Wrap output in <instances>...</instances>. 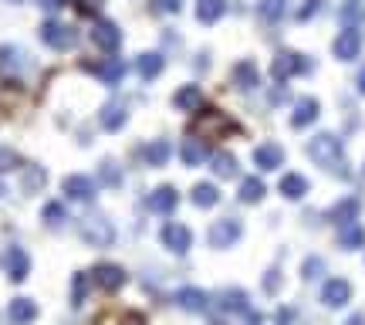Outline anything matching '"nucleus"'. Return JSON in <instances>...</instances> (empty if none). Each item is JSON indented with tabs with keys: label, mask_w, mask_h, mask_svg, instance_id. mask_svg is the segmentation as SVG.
Instances as JSON below:
<instances>
[{
	"label": "nucleus",
	"mask_w": 365,
	"mask_h": 325,
	"mask_svg": "<svg viewBox=\"0 0 365 325\" xmlns=\"http://www.w3.org/2000/svg\"><path fill=\"white\" fill-rule=\"evenodd\" d=\"M321 271H325V264H321V258H308V261H304V268H301V275H304L308 281H311V278H318Z\"/></svg>",
	"instance_id": "42"
},
{
	"label": "nucleus",
	"mask_w": 365,
	"mask_h": 325,
	"mask_svg": "<svg viewBox=\"0 0 365 325\" xmlns=\"http://www.w3.org/2000/svg\"><path fill=\"white\" fill-rule=\"evenodd\" d=\"M216 305H220V312H227V315H250V298H247V292H241V288L220 292Z\"/></svg>",
	"instance_id": "10"
},
{
	"label": "nucleus",
	"mask_w": 365,
	"mask_h": 325,
	"mask_svg": "<svg viewBox=\"0 0 365 325\" xmlns=\"http://www.w3.org/2000/svg\"><path fill=\"white\" fill-rule=\"evenodd\" d=\"M210 163H213V173H216V176H224V180H227V176H237V159L230 153H213Z\"/></svg>",
	"instance_id": "32"
},
{
	"label": "nucleus",
	"mask_w": 365,
	"mask_h": 325,
	"mask_svg": "<svg viewBox=\"0 0 365 325\" xmlns=\"http://www.w3.org/2000/svg\"><path fill=\"white\" fill-rule=\"evenodd\" d=\"M338 244H342L345 251L362 248V244H365V227H362V224H355V220H352V224H345V227H342V234H338Z\"/></svg>",
	"instance_id": "24"
},
{
	"label": "nucleus",
	"mask_w": 365,
	"mask_h": 325,
	"mask_svg": "<svg viewBox=\"0 0 365 325\" xmlns=\"http://www.w3.org/2000/svg\"><path fill=\"white\" fill-rule=\"evenodd\" d=\"M156 11H163V14H176V11H180V4H176V0H156Z\"/></svg>",
	"instance_id": "46"
},
{
	"label": "nucleus",
	"mask_w": 365,
	"mask_h": 325,
	"mask_svg": "<svg viewBox=\"0 0 365 325\" xmlns=\"http://www.w3.org/2000/svg\"><path fill=\"white\" fill-rule=\"evenodd\" d=\"M318 112H321L318 98L304 95V98H298V102H294V112H291V125H294V129H304V125H311L315 119H318Z\"/></svg>",
	"instance_id": "11"
},
{
	"label": "nucleus",
	"mask_w": 365,
	"mask_h": 325,
	"mask_svg": "<svg viewBox=\"0 0 365 325\" xmlns=\"http://www.w3.org/2000/svg\"><path fill=\"white\" fill-rule=\"evenodd\" d=\"M98 325H146V322H142V315H136V312H108V315L98 319Z\"/></svg>",
	"instance_id": "34"
},
{
	"label": "nucleus",
	"mask_w": 365,
	"mask_h": 325,
	"mask_svg": "<svg viewBox=\"0 0 365 325\" xmlns=\"http://www.w3.org/2000/svg\"><path fill=\"white\" fill-rule=\"evenodd\" d=\"M125 119H129V106H125L122 98H112V102L102 108V129H108V132L122 129V125H125Z\"/></svg>",
	"instance_id": "14"
},
{
	"label": "nucleus",
	"mask_w": 365,
	"mask_h": 325,
	"mask_svg": "<svg viewBox=\"0 0 365 325\" xmlns=\"http://www.w3.org/2000/svg\"><path fill=\"white\" fill-rule=\"evenodd\" d=\"M85 295H88V275H75V281H71V302L81 305Z\"/></svg>",
	"instance_id": "38"
},
{
	"label": "nucleus",
	"mask_w": 365,
	"mask_h": 325,
	"mask_svg": "<svg viewBox=\"0 0 365 325\" xmlns=\"http://www.w3.org/2000/svg\"><path fill=\"white\" fill-rule=\"evenodd\" d=\"M78 231H81V237L88 241L91 248H108L112 241H115V231H112V224H108L102 214H88L78 220Z\"/></svg>",
	"instance_id": "3"
},
{
	"label": "nucleus",
	"mask_w": 365,
	"mask_h": 325,
	"mask_svg": "<svg viewBox=\"0 0 365 325\" xmlns=\"http://www.w3.org/2000/svg\"><path fill=\"white\" fill-rule=\"evenodd\" d=\"M321 4H325V0H304V7L298 11V21H308V17H315V14L321 11Z\"/></svg>",
	"instance_id": "43"
},
{
	"label": "nucleus",
	"mask_w": 365,
	"mask_h": 325,
	"mask_svg": "<svg viewBox=\"0 0 365 325\" xmlns=\"http://www.w3.org/2000/svg\"><path fill=\"white\" fill-rule=\"evenodd\" d=\"M176 203H180V193H176L173 186H159V190L149 197V207L156 210V214H173Z\"/></svg>",
	"instance_id": "18"
},
{
	"label": "nucleus",
	"mask_w": 365,
	"mask_h": 325,
	"mask_svg": "<svg viewBox=\"0 0 365 325\" xmlns=\"http://www.w3.org/2000/svg\"><path fill=\"white\" fill-rule=\"evenodd\" d=\"M47 173L41 166H24V176H21V193H37L45 186Z\"/></svg>",
	"instance_id": "27"
},
{
	"label": "nucleus",
	"mask_w": 365,
	"mask_h": 325,
	"mask_svg": "<svg viewBox=\"0 0 365 325\" xmlns=\"http://www.w3.org/2000/svg\"><path fill=\"white\" fill-rule=\"evenodd\" d=\"M349 298H352V285L345 278H328L325 281V288H321V302H325L328 309H342Z\"/></svg>",
	"instance_id": "9"
},
{
	"label": "nucleus",
	"mask_w": 365,
	"mask_h": 325,
	"mask_svg": "<svg viewBox=\"0 0 365 325\" xmlns=\"http://www.w3.org/2000/svg\"><path fill=\"white\" fill-rule=\"evenodd\" d=\"M359 92L365 95V68H362V75H359Z\"/></svg>",
	"instance_id": "48"
},
{
	"label": "nucleus",
	"mask_w": 365,
	"mask_h": 325,
	"mask_svg": "<svg viewBox=\"0 0 365 325\" xmlns=\"http://www.w3.org/2000/svg\"><path fill=\"white\" fill-rule=\"evenodd\" d=\"M207 292H199V288H182L180 295H176V305L186 312H207Z\"/></svg>",
	"instance_id": "22"
},
{
	"label": "nucleus",
	"mask_w": 365,
	"mask_h": 325,
	"mask_svg": "<svg viewBox=\"0 0 365 325\" xmlns=\"http://www.w3.org/2000/svg\"><path fill=\"white\" fill-rule=\"evenodd\" d=\"M125 278H129V275L122 271L119 264H98V268H95V281H98L102 292H119L122 285H125Z\"/></svg>",
	"instance_id": "12"
},
{
	"label": "nucleus",
	"mask_w": 365,
	"mask_h": 325,
	"mask_svg": "<svg viewBox=\"0 0 365 325\" xmlns=\"http://www.w3.org/2000/svg\"><path fill=\"white\" fill-rule=\"evenodd\" d=\"M180 156H182V163H186V166H199V163H207V159H210V149L203 146V139H182Z\"/></svg>",
	"instance_id": "20"
},
{
	"label": "nucleus",
	"mask_w": 365,
	"mask_h": 325,
	"mask_svg": "<svg viewBox=\"0 0 365 325\" xmlns=\"http://www.w3.org/2000/svg\"><path fill=\"white\" fill-rule=\"evenodd\" d=\"M41 214H45V220L47 224H51V227H58V224H64V207H61V203H45V210H41Z\"/></svg>",
	"instance_id": "37"
},
{
	"label": "nucleus",
	"mask_w": 365,
	"mask_h": 325,
	"mask_svg": "<svg viewBox=\"0 0 365 325\" xmlns=\"http://www.w3.org/2000/svg\"><path fill=\"white\" fill-rule=\"evenodd\" d=\"M14 166H17V156H14V149H0V173L14 170Z\"/></svg>",
	"instance_id": "44"
},
{
	"label": "nucleus",
	"mask_w": 365,
	"mask_h": 325,
	"mask_svg": "<svg viewBox=\"0 0 365 325\" xmlns=\"http://www.w3.org/2000/svg\"><path fill=\"white\" fill-rule=\"evenodd\" d=\"M0 197H4V183H0Z\"/></svg>",
	"instance_id": "49"
},
{
	"label": "nucleus",
	"mask_w": 365,
	"mask_h": 325,
	"mask_svg": "<svg viewBox=\"0 0 365 325\" xmlns=\"http://www.w3.org/2000/svg\"><path fill=\"white\" fill-rule=\"evenodd\" d=\"M241 231H243L241 220H233V217H220L210 231H207V241H210V248H230V244H237Z\"/></svg>",
	"instance_id": "4"
},
{
	"label": "nucleus",
	"mask_w": 365,
	"mask_h": 325,
	"mask_svg": "<svg viewBox=\"0 0 365 325\" xmlns=\"http://www.w3.org/2000/svg\"><path fill=\"white\" fill-rule=\"evenodd\" d=\"M98 176H102V183L105 186H119V180H122V173H119L115 163H102V173H98Z\"/></svg>",
	"instance_id": "39"
},
{
	"label": "nucleus",
	"mask_w": 365,
	"mask_h": 325,
	"mask_svg": "<svg viewBox=\"0 0 365 325\" xmlns=\"http://www.w3.org/2000/svg\"><path fill=\"white\" fill-rule=\"evenodd\" d=\"M277 288H281V275H277V271H267V278H264V292L274 295Z\"/></svg>",
	"instance_id": "45"
},
{
	"label": "nucleus",
	"mask_w": 365,
	"mask_h": 325,
	"mask_svg": "<svg viewBox=\"0 0 365 325\" xmlns=\"http://www.w3.org/2000/svg\"><path fill=\"white\" fill-rule=\"evenodd\" d=\"M136 68H139V75L146 78V81H152V78L163 72V58H159V55H152V51H149V55H139Z\"/></svg>",
	"instance_id": "29"
},
{
	"label": "nucleus",
	"mask_w": 365,
	"mask_h": 325,
	"mask_svg": "<svg viewBox=\"0 0 365 325\" xmlns=\"http://www.w3.org/2000/svg\"><path fill=\"white\" fill-rule=\"evenodd\" d=\"M257 81H260V75H257V64L254 62H241L233 68V85H237V89L250 92V89H257Z\"/></svg>",
	"instance_id": "21"
},
{
	"label": "nucleus",
	"mask_w": 365,
	"mask_h": 325,
	"mask_svg": "<svg viewBox=\"0 0 365 325\" xmlns=\"http://www.w3.org/2000/svg\"><path fill=\"white\" fill-rule=\"evenodd\" d=\"M95 45L102 47V51H115V47L122 45V31L112 21H102V24L95 28Z\"/></svg>",
	"instance_id": "19"
},
{
	"label": "nucleus",
	"mask_w": 365,
	"mask_h": 325,
	"mask_svg": "<svg viewBox=\"0 0 365 325\" xmlns=\"http://www.w3.org/2000/svg\"><path fill=\"white\" fill-rule=\"evenodd\" d=\"M342 21H345V28H355V24L362 21V7H359V4H349V7H342Z\"/></svg>",
	"instance_id": "40"
},
{
	"label": "nucleus",
	"mask_w": 365,
	"mask_h": 325,
	"mask_svg": "<svg viewBox=\"0 0 365 325\" xmlns=\"http://www.w3.org/2000/svg\"><path fill=\"white\" fill-rule=\"evenodd\" d=\"M159 237H163V248H169L173 254H186L190 244H193V234H190V227H182V224H166Z\"/></svg>",
	"instance_id": "6"
},
{
	"label": "nucleus",
	"mask_w": 365,
	"mask_h": 325,
	"mask_svg": "<svg viewBox=\"0 0 365 325\" xmlns=\"http://www.w3.org/2000/svg\"><path fill=\"white\" fill-rule=\"evenodd\" d=\"M308 156L325 166L335 176H349V166H345V149H342V139L332 136V132H318L315 139L308 142Z\"/></svg>",
	"instance_id": "1"
},
{
	"label": "nucleus",
	"mask_w": 365,
	"mask_h": 325,
	"mask_svg": "<svg viewBox=\"0 0 365 325\" xmlns=\"http://www.w3.org/2000/svg\"><path fill=\"white\" fill-rule=\"evenodd\" d=\"M17 58H24L21 51H14V47H0V68H17Z\"/></svg>",
	"instance_id": "41"
},
{
	"label": "nucleus",
	"mask_w": 365,
	"mask_h": 325,
	"mask_svg": "<svg viewBox=\"0 0 365 325\" xmlns=\"http://www.w3.org/2000/svg\"><path fill=\"white\" fill-rule=\"evenodd\" d=\"M281 193L288 200H301L304 193H308V180H304L301 173H288V176H281Z\"/></svg>",
	"instance_id": "23"
},
{
	"label": "nucleus",
	"mask_w": 365,
	"mask_h": 325,
	"mask_svg": "<svg viewBox=\"0 0 365 325\" xmlns=\"http://www.w3.org/2000/svg\"><path fill=\"white\" fill-rule=\"evenodd\" d=\"M220 200V190L213 183H197L193 186V203L197 207H213V203Z\"/></svg>",
	"instance_id": "33"
},
{
	"label": "nucleus",
	"mask_w": 365,
	"mask_h": 325,
	"mask_svg": "<svg viewBox=\"0 0 365 325\" xmlns=\"http://www.w3.org/2000/svg\"><path fill=\"white\" fill-rule=\"evenodd\" d=\"M298 72H308V62H304L301 55H291V51H281V55L274 58V64H271V75L277 78V81L298 75Z\"/></svg>",
	"instance_id": "8"
},
{
	"label": "nucleus",
	"mask_w": 365,
	"mask_h": 325,
	"mask_svg": "<svg viewBox=\"0 0 365 325\" xmlns=\"http://www.w3.org/2000/svg\"><path fill=\"white\" fill-rule=\"evenodd\" d=\"M264 193H267V186H264V180H257V176H247V180L241 183V200L243 203H257Z\"/></svg>",
	"instance_id": "30"
},
{
	"label": "nucleus",
	"mask_w": 365,
	"mask_h": 325,
	"mask_svg": "<svg viewBox=\"0 0 365 325\" xmlns=\"http://www.w3.org/2000/svg\"><path fill=\"white\" fill-rule=\"evenodd\" d=\"M254 163H257L260 170H277L284 163V149L277 142H264V146L254 149Z\"/></svg>",
	"instance_id": "15"
},
{
	"label": "nucleus",
	"mask_w": 365,
	"mask_h": 325,
	"mask_svg": "<svg viewBox=\"0 0 365 325\" xmlns=\"http://www.w3.org/2000/svg\"><path fill=\"white\" fill-rule=\"evenodd\" d=\"M224 11H227V4H224V0H199V4H197V17L203 21V24L220 21V17H224Z\"/></svg>",
	"instance_id": "28"
},
{
	"label": "nucleus",
	"mask_w": 365,
	"mask_h": 325,
	"mask_svg": "<svg viewBox=\"0 0 365 325\" xmlns=\"http://www.w3.org/2000/svg\"><path fill=\"white\" fill-rule=\"evenodd\" d=\"M28 271H30L28 251H21V248L7 251V275H11V281H24L28 278Z\"/></svg>",
	"instance_id": "16"
},
{
	"label": "nucleus",
	"mask_w": 365,
	"mask_h": 325,
	"mask_svg": "<svg viewBox=\"0 0 365 325\" xmlns=\"http://www.w3.org/2000/svg\"><path fill=\"white\" fill-rule=\"evenodd\" d=\"M64 193H68L71 200H91V197L98 193V186H95V180H91V176L75 173V176H68V180H64Z\"/></svg>",
	"instance_id": "13"
},
{
	"label": "nucleus",
	"mask_w": 365,
	"mask_h": 325,
	"mask_svg": "<svg viewBox=\"0 0 365 325\" xmlns=\"http://www.w3.org/2000/svg\"><path fill=\"white\" fill-rule=\"evenodd\" d=\"M359 51H362V34L355 31V28H345V31L335 38V58H338V62L359 58Z\"/></svg>",
	"instance_id": "7"
},
{
	"label": "nucleus",
	"mask_w": 365,
	"mask_h": 325,
	"mask_svg": "<svg viewBox=\"0 0 365 325\" xmlns=\"http://www.w3.org/2000/svg\"><path fill=\"white\" fill-rule=\"evenodd\" d=\"M355 217H359V200H355V197L335 203L332 210H328V220H335V224H352Z\"/></svg>",
	"instance_id": "26"
},
{
	"label": "nucleus",
	"mask_w": 365,
	"mask_h": 325,
	"mask_svg": "<svg viewBox=\"0 0 365 325\" xmlns=\"http://www.w3.org/2000/svg\"><path fill=\"white\" fill-rule=\"evenodd\" d=\"M288 11V0H260V17L264 21H281Z\"/></svg>",
	"instance_id": "35"
},
{
	"label": "nucleus",
	"mask_w": 365,
	"mask_h": 325,
	"mask_svg": "<svg viewBox=\"0 0 365 325\" xmlns=\"http://www.w3.org/2000/svg\"><path fill=\"white\" fill-rule=\"evenodd\" d=\"M7 315H11V322L14 325H30L34 319H37V305H34L30 298H14L11 309H7Z\"/></svg>",
	"instance_id": "17"
},
{
	"label": "nucleus",
	"mask_w": 365,
	"mask_h": 325,
	"mask_svg": "<svg viewBox=\"0 0 365 325\" xmlns=\"http://www.w3.org/2000/svg\"><path fill=\"white\" fill-rule=\"evenodd\" d=\"M176 106L182 108V112H197L199 106H203V92H199L197 85H182L180 92H176V98H173Z\"/></svg>",
	"instance_id": "25"
},
{
	"label": "nucleus",
	"mask_w": 365,
	"mask_h": 325,
	"mask_svg": "<svg viewBox=\"0 0 365 325\" xmlns=\"http://www.w3.org/2000/svg\"><path fill=\"white\" fill-rule=\"evenodd\" d=\"M14 4H21V0H14Z\"/></svg>",
	"instance_id": "50"
},
{
	"label": "nucleus",
	"mask_w": 365,
	"mask_h": 325,
	"mask_svg": "<svg viewBox=\"0 0 365 325\" xmlns=\"http://www.w3.org/2000/svg\"><path fill=\"white\" fill-rule=\"evenodd\" d=\"M41 38H45L47 47H54V51H68V47L75 45L78 34L68 28V24H58V21H47L45 28H41Z\"/></svg>",
	"instance_id": "5"
},
{
	"label": "nucleus",
	"mask_w": 365,
	"mask_h": 325,
	"mask_svg": "<svg viewBox=\"0 0 365 325\" xmlns=\"http://www.w3.org/2000/svg\"><path fill=\"white\" fill-rule=\"evenodd\" d=\"M190 132L193 136H207V139H227L233 132H241V125L233 122L227 112H220V108H203L197 119H193Z\"/></svg>",
	"instance_id": "2"
},
{
	"label": "nucleus",
	"mask_w": 365,
	"mask_h": 325,
	"mask_svg": "<svg viewBox=\"0 0 365 325\" xmlns=\"http://www.w3.org/2000/svg\"><path fill=\"white\" fill-rule=\"evenodd\" d=\"M98 75H102V81L115 85V81L125 75V62H122V58H105V62L98 64Z\"/></svg>",
	"instance_id": "31"
},
{
	"label": "nucleus",
	"mask_w": 365,
	"mask_h": 325,
	"mask_svg": "<svg viewBox=\"0 0 365 325\" xmlns=\"http://www.w3.org/2000/svg\"><path fill=\"white\" fill-rule=\"evenodd\" d=\"M146 159H149L152 166H163L169 159V142L166 139H156L152 146H146Z\"/></svg>",
	"instance_id": "36"
},
{
	"label": "nucleus",
	"mask_w": 365,
	"mask_h": 325,
	"mask_svg": "<svg viewBox=\"0 0 365 325\" xmlns=\"http://www.w3.org/2000/svg\"><path fill=\"white\" fill-rule=\"evenodd\" d=\"M41 7H45V11H58L61 0H41Z\"/></svg>",
	"instance_id": "47"
}]
</instances>
